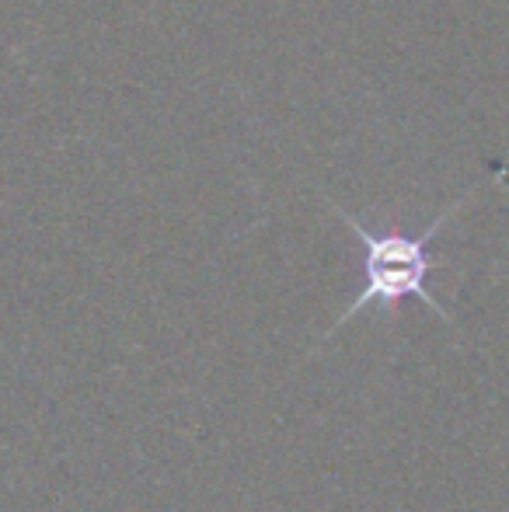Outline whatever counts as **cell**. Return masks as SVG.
<instances>
[{"label": "cell", "instance_id": "cell-1", "mask_svg": "<svg viewBox=\"0 0 509 512\" xmlns=\"http://www.w3.org/2000/svg\"><path fill=\"white\" fill-rule=\"evenodd\" d=\"M475 192L478 189H468L461 199H454V203L443 209V213L436 216L429 227H422L419 234H405V230H374V227H367L360 216H353L349 209H342L335 199L325 196V203L339 213V220L346 223V227L356 234V241L363 244V286H360V293H356L353 304L346 307V314L332 324V331H328V335H335L339 328H346V324L353 321L360 310H367V307H398L401 300H408V297L422 300V304L433 310V314H440L447 324H454V317L447 314V307H443L440 300L429 293V272L440 265L433 255H429V241L440 234L443 223H447L457 209L468 203Z\"/></svg>", "mask_w": 509, "mask_h": 512}]
</instances>
